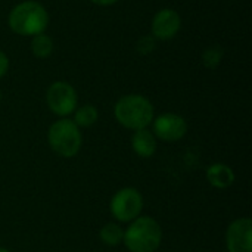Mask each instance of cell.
I'll list each match as a JSON object with an SVG mask.
<instances>
[{
	"mask_svg": "<svg viewBox=\"0 0 252 252\" xmlns=\"http://www.w3.org/2000/svg\"><path fill=\"white\" fill-rule=\"evenodd\" d=\"M10 30L22 37H34L46 31L49 25V13L43 4L27 0L16 4L7 18Z\"/></svg>",
	"mask_w": 252,
	"mask_h": 252,
	"instance_id": "obj_1",
	"label": "cell"
},
{
	"mask_svg": "<svg viewBox=\"0 0 252 252\" xmlns=\"http://www.w3.org/2000/svg\"><path fill=\"white\" fill-rule=\"evenodd\" d=\"M117 121L128 130L148 128L155 118V109L151 100L142 94H126L118 99L114 108Z\"/></svg>",
	"mask_w": 252,
	"mask_h": 252,
	"instance_id": "obj_2",
	"label": "cell"
},
{
	"mask_svg": "<svg viewBox=\"0 0 252 252\" xmlns=\"http://www.w3.org/2000/svg\"><path fill=\"white\" fill-rule=\"evenodd\" d=\"M162 241L159 223L149 216H139L124 230L123 242L130 252H155Z\"/></svg>",
	"mask_w": 252,
	"mask_h": 252,
	"instance_id": "obj_3",
	"label": "cell"
},
{
	"mask_svg": "<svg viewBox=\"0 0 252 252\" xmlns=\"http://www.w3.org/2000/svg\"><path fill=\"white\" fill-rule=\"evenodd\" d=\"M47 142L50 149L62 158H72L81 149L83 137L80 127L72 120L62 118L55 121L47 131Z\"/></svg>",
	"mask_w": 252,
	"mask_h": 252,
	"instance_id": "obj_4",
	"label": "cell"
},
{
	"mask_svg": "<svg viewBox=\"0 0 252 252\" xmlns=\"http://www.w3.org/2000/svg\"><path fill=\"white\" fill-rule=\"evenodd\" d=\"M111 214L121 223H130L137 219L143 210V198L134 188L120 189L111 199Z\"/></svg>",
	"mask_w": 252,
	"mask_h": 252,
	"instance_id": "obj_5",
	"label": "cell"
},
{
	"mask_svg": "<svg viewBox=\"0 0 252 252\" xmlns=\"http://www.w3.org/2000/svg\"><path fill=\"white\" fill-rule=\"evenodd\" d=\"M49 109L58 117H68L77 109L78 96L75 89L66 81H55L46 93Z\"/></svg>",
	"mask_w": 252,
	"mask_h": 252,
	"instance_id": "obj_6",
	"label": "cell"
},
{
	"mask_svg": "<svg viewBox=\"0 0 252 252\" xmlns=\"http://www.w3.org/2000/svg\"><path fill=\"white\" fill-rule=\"evenodd\" d=\"M152 127L154 136L164 142H177L183 139L188 133L186 120L182 115L173 112H165L154 118Z\"/></svg>",
	"mask_w": 252,
	"mask_h": 252,
	"instance_id": "obj_7",
	"label": "cell"
},
{
	"mask_svg": "<svg viewBox=\"0 0 252 252\" xmlns=\"http://www.w3.org/2000/svg\"><path fill=\"white\" fill-rule=\"evenodd\" d=\"M226 247L229 252H252V220L250 217L238 219L227 227Z\"/></svg>",
	"mask_w": 252,
	"mask_h": 252,
	"instance_id": "obj_8",
	"label": "cell"
},
{
	"mask_svg": "<svg viewBox=\"0 0 252 252\" xmlns=\"http://www.w3.org/2000/svg\"><path fill=\"white\" fill-rule=\"evenodd\" d=\"M182 27V18L174 9H161L152 19V35L158 40H171Z\"/></svg>",
	"mask_w": 252,
	"mask_h": 252,
	"instance_id": "obj_9",
	"label": "cell"
},
{
	"mask_svg": "<svg viewBox=\"0 0 252 252\" xmlns=\"http://www.w3.org/2000/svg\"><path fill=\"white\" fill-rule=\"evenodd\" d=\"M131 148L140 158H151L157 152V137L148 128L136 130L131 136Z\"/></svg>",
	"mask_w": 252,
	"mask_h": 252,
	"instance_id": "obj_10",
	"label": "cell"
},
{
	"mask_svg": "<svg viewBox=\"0 0 252 252\" xmlns=\"http://www.w3.org/2000/svg\"><path fill=\"white\" fill-rule=\"evenodd\" d=\"M207 180L216 189H227L235 183V173L229 165L217 162L208 167Z\"/></svg>",
	"mask_w": 252,
	"mask_h": 252,
	"instance_id": "obj_11",
	"label": "cell"
},
{
	"mask_svg": "<svg viewBox=\"0 0 252 252\" xmlns=\"http://www.w3.org/2000/svg\"><path fill=\"white\" fill-rule=\"evenodd\" d=\"M31 52L35 58H40V59L49 58L50 53L53 52V40L44 32L34 35L31 38Z\"/></svg>",
	"mask_w": 252,
	"mask_h": 252,
	"instance_id": "obj_12",
	"label": "cell"
},
{
	"mask_svg": "<svg viewBox=\"0 0 252 252\" xmlns=\"http://www.w3.org/2000/svg\"><path fill=\"white\" fill-rule=\"evenodd\" d=\"M74 123L77 127H83V128H87V127H92L97 118H99V112L96 109V106L93 105H83L80 106L78 109L74 111Z\"/></svg>",
	"mask_w": 252,
	"mask_h": 252,
	"instance_id": "obj_13",
	"label": "cell"
},
{
	"mask_svg": "<svg viewBox=\"0 0 252 252\" xmlns=\"http://www.w3.org/2000/svg\"><path fill=\"white\" fill-rule=\"evenodd\" d=\"M100 241L108 245V247H117L123 242L124 238V230L121 229V226L115 224V223H108L100 229Z\"/></svg>",
	"mask_w": 252,
	"mask_h": 252,
	"instance_id": "obj_14",
	"label": "cell"
},
{
	"mask_svg": "<svg viewBox=\"0 0 252 252\" xmlns=\"http://www.w3.org/2000/svg\"><path fill=\"white\" fill-rule=\"evenodd\" d=\"M224 58V50L221 46H211L202 53V65L208 69H216Z\"/></svg>",
	"mask_w": 252,
	"mask_h": 252,
	"instance_id": "obj_15",
	"label": "cell"
},
{
	"mask_svg": "<svg viewBox=\"0 0 252 252\" xmlns=\"http://www.w3.org/2000/svg\"><path fill=\"white\" fill-rule=\"evenodd\" d=\"M157 38L154 35H143L139 38L137 44H136V50L140 53V55H149L151 52L155 50V46H157Z\"/></svg>",
	"mask_w": 252,
	"mask_h": 252,
	"instance_id": "obj_16",
	"label": "cell"
},
{
	"mask_svg": "<svg viewBox=\"0 0 252 252\" xmlns=\"http://www.w3.org/2000/svg\"><path fill=\"white\" fill-rule=\"evenodd\" d=\"M9 69V59H7V55L4 52L0 50V78L7 72Z\"/></svg>",
	"mask_w": 252,
	"mask_h": 252,
	"instance_id": "obj_17",
	"label": "cell"
},
{
	"mask_svg": "<svg viewBox=\"0 0 252 252\" xmlns=\"http://www.w3.org/2000/svg\"><path fill=\"white\" fill-rule=\"evenodd\" d=\"M89 1H92L94 4H99V6H111V4L117 3L118 0H89Z\"/></svg>",
	"mask_w": 252,
	"mask_h": 252,
	"instance_id": "obj_18",
	"label": "cell"
},
{
	"mask_svg": "<svg viewBox=\"0 0 252 252\" xmlns=\"http://www.w3.org/2000/svg\"><path fill=\"white\" fill-rule=\"evenodd\" d=\"M0 252H9L7 250H4V248H0Z\"/></svg>",
	"mask_w": 252,
	"mask_h": 252,
	"instance_id": "obj_19",
	"label": "cell"
},
{
	"mask_svg": "<svg viewBox=\"0 0 252 252\" xmlns=\"http://www.w3.org/2000/svg\"><path fill=\"white\" fill-rule=\"evenodd\" d=\"M0 102H1V92H0Z\"/></svg>",
	"mask_w": 252,
	"mask_h": 252,
	"instance_id": "obj_20",
	"label": "cell"
}]
</instances>
